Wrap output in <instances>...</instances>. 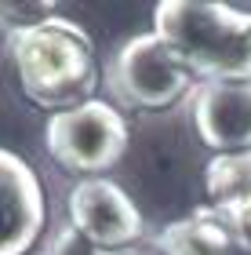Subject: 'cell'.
Returning <instances> with one entry per match:
<instances>
[{"label":"cell","mask_w":251,"mask_h":255,"mask_svg":"<svg viewBox=\"0 0 251 255\" xmlns=\"http://www.w3.org/2000/svg\"><path fill=\"white\" fill-rule=\"evenodd\" d=\"M7 55L33 106L62 113L95 99L98 59L91 37L73 18L48 15L33 26H11Z\"/></svg>","instance_id":"1"},{"label":"cell","mask_w":251,"mask_h":255,"mask_svg":"<svg viewBox=\"0 0 251 255\" xmlns=\"http://www.w3.org/2000/svg\"><path fill=\"white\" fill-rule=\"evenodd\" d=\"M153 33L200 84L251 80V11L219 0H161Z\"/></svg>","instance_id":"2"},{"label":"cell","mask_w":251,"mask_h":255,"mask_svg":"<svg viewBox=\"0 0 251 255\" xmlns=\"http://www.w3.org/2000/svg\"><path fill=\"white\" fill-rule=\"evenodd\" d=\"M44 142L66 171L98 179L128 153V121L113 102L87 99L84 106L51 113L44 128Z\"/></svg>","instance_id":"3"},{"label":"cell","mask_w":251,"mask_h":255,"mask_svg":"<svg viewBox=\"0 0 251 255\" xmlns=\"http://www.w3.org/2000/svg\"><path fill=\"white\" fill-rule=\"evenodd\" d=\"M109 88L131 110H167L193 91V77L150 29L117 48L109 62Z\"/></svg>","instance_id":"4"},{"label":"cell","mask_w":251,"mask_h":255,"mask_svg":"<svg viewBox=\"0 0 251 255\" xmlns=\"http://www.w3.org/2000/svg\"><path fill=\"white\" fill-rule=\"evenodd\" d=\"M70 226L95 252H117L142 237V212L113 179H81L66 201Z\"/></svg>","instance_id":"5"},{"label":"cell","mask_w":251,"mask_h":255,"mask_svg":"<svg viewBox=\"0 0 251 255\" xmlns=\"http://www.w3.org/2000/svg\"><path fill=\"white\" fill-rule=\"evenodd\" d=\"M48 223L40 175L0 146V255H29Z\"/></svg>","instance_id":"6"},{"label":"cell","mask_w":251,"mask_h":255,"mask_svg":"<svg viewBox=\"0 0 251 255\" xmlns=\"http://www.w3.org/2000/svg\"><path fill=\"white\" fill-rule=\"evenodd\" d=\"M189 117L197 138L215 153L251 149V80L197 84L189 91Z\"/></svg>","instance_id":"7"},{"label":"cell","mask_w":251,"mask_h":255,"mask_svg":"<svg viewBox=\"0 0 251 255\" xmlns=\"http://www.w3.org/2000/svg\"><path fill=\"white\" fill-rule=\"evenodd\" d=\"M237 237L226 215H219L215 208H197L186 219L167 223L157 234V252L161 255H233Z\"/></svg>","instance_id":"8"},{"label":"cell","mask_w":251,"mask_h":255,"mask_svg":"<svg viewBox=\"0 0 251 255\" xmlns=\"http://www.w3.org/2000/svg\"><path fill=\"white\" fill-rule=\"evenodd\" d=\"M204 190L219 215H230L233 208L251 201V149L215 153L204 168Z\"/></svg>","instance_id":"9"},{"label":"cell","mask_w":251,"mask_h":255,"mask_svg":"<svg viewBox=\"0 0 251 255\" xmlns=\"http://www.w3.org/2000/svg\"><path fill=\"white\" fill-rule=\"evenodd\" d=\"M44 255H98V252L70 226V230H59V234H55V241L44 248Z\"/></svg>","instance_id":"10"},{"label":"cell","mask_w":251,"mask_h":255,"mask_svg":"<svg viewBox=\"0 0 251 255\" xmlns=\"http://www.w3.org/2000/svg\"><path fill=\"white\" fill-rule=\"evenodd\" d=\"M226 223H230L237 245H241V248H251V201H244L241 208H233V212L226 215Z\"/></svg>","instance_id":"11"},{"label":"cell","mask_w":251,"mask_h":255,"mask_svg":"<svg viewBox=\"0 0 251 255\" xmlns=\"http://www.w3.org/2000/svg\"><path fill=\"white\" fill-rule=\"evenodd\" d=\"M98 255H117V252H98Z\"/></svg>","instance_id":"12"}]
</instances>
